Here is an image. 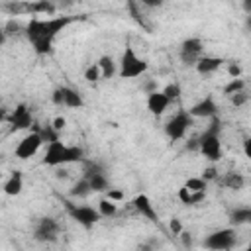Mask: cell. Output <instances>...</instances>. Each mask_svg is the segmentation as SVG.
<instances>
[{"label":"cell","instance_id":"cell-1","mask_svg":"<svg viewBox=\"0 0 251 251\" xmlns=\"http://www.w3.org/2000/svg\"><path fill=\"white\" fill-rule=\"evenodd\" d=\"M75 20H82V18H75V16H53L47 20L31 18L25 25V37L37 55H47L51 53L57 35Z\"/></svg>","mask_w":251,"mask_h":251},{"label":"cell","instance_id":"cell-2","mask_svg":"<svg viewBox=\"0 0 251 251\" xmlns=\"http://www.w3.org/2000/svg\"><path fill=\"white\" fill-rule=\"evenodd\" d=\"M84 151L82 147L78 145H67L63 143L61 139L59 141H53V143H47V149H45V155H43V165L47 167H67L71 163H84Z\"/></svg>","mask_w":251,"mask_h":251},{"label":"cell","instance_id":"cell-3","mask_svg":"<svg viewBox=\"0 0 251 251\" xmlns=\"http://www.w3.org/2000/svg\"><path fill=\"white\" fill-rule=\"evenodd\" d=\"M198 151L210 163H218L222 159V155H224V149H222V122H220L218 116L212 118L210 126L198 137Z\"/></svg>","mask_w":251,"mask_h":251},{"label":"cell","instance_id":"cell-4","mask_svg":"<svg viewBox=\"0 0 251 251\" xmlns=\"http://www.w3.org/2000/svg\"><path fill=\"white\" fill-rule=\"evenodd\" d=\"M118 65H120V69H118L120 78H137V76L145 75L147 69H149L147 61L141 59L131 45H126V49H124L122 59H120Z\"/></svg>","mask_w":251,"mask_h":251},{"label":"cell","instance_id":"cell-5","mask_svg":"<svg viewBox=\"0 0 251 251\" xmlns=\"http://www.w3.org/2000/svg\"><path fill=\"white\" fill-rule=\"evenodd\" d=\"M63 206H65L67 214H69V216H71L78 226H82L84 229L94 227V226L102 220V216H100L98 208H94V206L78 204V202H73V200H67V198H63Z\"/></svg>","mask_w":251,"mask_h":251},{"label":"cell","instance_id":"cell-6","mask_svg":"<svg viewBox=\"0 0 251 251\" xmlns=\"http://www.w3.org/2000/svg\"><path fill=\"white\" fill-rule=\"evenodd\" d=\"M235 245H237V233H235V227L231 226L216 229L204 237V247L210 251H229Z\"/></svg>","mask_w":251,"mask_h":251},{"label":"cell","instance_id":"cell-7","mask_svg":"<svg viewBox=\"0 0 251 251\" xmlns=\"http://www.w3.org/2000/svg\"><path fill=\"white\" fill-rule=\"evenodd\" d=\"M61 235V226L55 218L51 216H43L35 222L33 227V239L39 243H55Z\"/></svg>","mask_w":251,"mask_h":251},{"label":"cell","instance_id":"cell-8","mask_svg":"<svg viewBox=\"0 0 251 251\" xmlns=\"http://www.w3.org/2000/svg\"><path fill=\"white\" fill-rule=\"evenodd\" d=\"M192 126V116L188 110H178L167 124H165V133L171 141H178L186 135L188 127Z\"/></svg>","mask_w":251,"mask_h":251},{"label":"cell","instance_id":"cell-9","mask_svg":"<svg viewBox=\"0 0 251 251\" xmlns=\"http://www.w3.org/2000/svg\"><path fill=\"white\" fill-rule=\"evenodd\" d=\"M88 182L92 192H108L110 190V180L108 175L104 171V167H100L94 161H84V175H82Z\"/></svg>","mask_w":251,"mask_h":251},{"label":"cell","instance_id":"cell-10","mask_svg":"<svg viewBox=\"0 0 251 251\" xmlns=\"http://www.w3.org/2000/svg\"><path fill=\"white\" fill-rule=\"evenodd\" d=\"M204 55V41L200 37H188L180 43L178 49V57L182 61V65L186 67H196V63L200 61V57Z\"/></svg>","mask_w":251,"mask_h":251},{"label":"cell","instance_id":"cell-11","mask_svg":"<svg viewBox=\"0 0 251 251\" xmlns=\"http://www.w3.org/2000/svg\"><path fill=\"white\" fill-rule=\"evenodd\" d=\"M43 143H45V141H43V137H41L39 131H29V133H25V135L20 139V143L16 145L14 155H16L18 159H22V161H27V159H31V157L37 155V151L41 149Z\"/></svg>","mask_w":251,"mask_h":251},{"label":"cell","instance_id":"cell-12","mask_svg":"<svg viewBox=\"0 0 251 251\" xmlns=\"http://www.w3.org/2000/svg\"><path fill=\"white\" fill-rule=\"evenodd\" d=\"M51 100L55 106H63V108H82L84 106V98L73 86H57L51 94Z\"/></svg>","mask_w":251,"mask_h":251},{"label":"cell","instance_id":"cell-13","mask_svg":"<svg viewBox=\"0 0 251 251\" xmlns=\"http://www.w3.org/2000/svg\"><path fill=\"white\" fill-rule=\"evenodd\" d=\"M6 122L10 124V129L12 131H24V129H29L33 126V116H31V110L27 108V104H18L10 116L6 118Z\"/></svg>","mask_w":251,"mask_h":251},{"label":"cell","instance_id":"cell-14","mask_svg":"<svg viewBox=\"0 0 251 251\" xmlns=\"http://www.w3.org/2000/svg\"><path fill=\"white\" fill-rule=\"evenodd\" d=\"M190 116L192 118H216L218 116V104L212 96H204L202 100H198L190 110Z\"/></svg>","mask_w":251,"mask_h":251},{"label":"cell","instance_id":"cell-15","mask_svg":"<svg viewBox=\"0 0 251 251\" xmlns=\"http://www.w3.org/2000/svg\"><path fill=\"white\" fill-rule=\"evenodd\" d=\"M131 204H133L137 214H141L143 218H147L153 224H159V214H157V210H155V206H153V202L147 194H137Z\"/></svg>","mask_w":251,"mask_h":251},{"label":"cell","instance_id":"cell-16","mask_svg":"<svg viewBox=\"0 0 251 251\" xmlns=\"http://www.w3.org/2000/svg\"><path fill=\"white\" fill-rule=\"evenodd\" d=\"M222 65H224V59H222V57L202 55L194 69L198 71V75H202V76H210V75H214L216 71H220V67H222Z\"/></svg>","mask_w":251,"mask_h":251},{"label":"cell","instance_id":"cell-17","mask_svg":"<svg viewBox=\"0 0 251 251\" xmlns=\"http://www.w3.org/2000/svg\"><path fill=\"white\" fill-rule=\"evenodd\" d=\"M169 106H171V100L163 94V90H157V92L147 94V110H149L153 116L165 114V110H167Z\"/></svg>","mask_w":251,"mask_h":251},{"label":"cell","instance_id":"cell-18","mask_svg":"<svg viewBox=\"0 0 251 251\" xmlns=\"http://www.w3.org/2000/svg\"><path fill=\"white\" fill-rule=\"evenodd\" d=\"M57 6L49 0H37V2H25V14L31 16H53Z\"/></svg>","mask_w":251,"mask_h":251},{"label":"cell","instance_id":"cell-19","mask_svg":"<svg viewBox=\"0 0 251 251\" xmlns=\"http://www.w3.org/2000/svg\"><path fill=\"white\" fill-rule=\"evenodd\" d=\"M229 226L239 227V226H251V206H237L229 212Z\"/></svg>","mask_w":251,"mask_h":251},{"label":"cell","instance_id":"cell-20","mask_svg":"<svg viewBox=\"0 0 251 251\" xmlns=\"http://www.w3.org/2000/svg\"><path fill=\"white\" fill-rule=\"evenodd\" d=\"M24 190V175L22 171H12L10 176L4 180V192L8 196H18Z\"/></svg>","mask_w":251,"mask_h":251},{"label":"cell","instance_id":"cell-21","mask_svg":"<svg viewBox=\"0 0 251 251\" xmlns=\"http://www.w3.org/2000/svg\"><path fill=\"white\" fill-rule=\"evenodd\" d=\"M92 194V188H90V182L84 178V176H80L73 186H71V190H69V196L73 198V200H84V198H88Z\"/></svg>","mask_w":251,"mask_h":251},{"label":"cell","instance_id":"cell-22","mask_svg":"<svg viewBox=\"0 0 251 251\" xmlns=\"http://www.w3.org/2000/svg\"><path fill=\"white\" fill-rule=\"evenodd\" d=\"M204 198H206V192H194V190H188L186 186L178 188V200L186 206H198Z\"/></svg>","mask_w":251,"mask_h":251},{"label":"cell","instance_id":"cell-23","mask_svg":"<svg viewBox=\"0 0 251 251\" xmlns=\"http://www.w3.org/2000/svg\"><path fill=\"white\" fill-rule=\"evenodd\" d=\"M220 180H222V184H224L227 190H241V188L245 186V176H243L241 173H235V171L226 173Z\"/></svg>","mask_w":251,"mask_h":251},{"label":"cell","instance_id":"cell-24","mask_svg":"<svg viewBox=\"0 0 251 251\" xmlns=\"http://www.w3.org/2000/svg\"><path fill=\"white\" fill-rule=\"evenodd\" d=\"M98 67H100V71H102V78H112L114 75H118V63L110 57V55H102L98 61Z\"/></svg>","mask_w":251,"mask_h":251},{"label":"cell","instance_id":"cell-25","mask_svg":"<svg viewBox=\"0 0 251 251\" xmlns=\"http://www.w3.org/2000/svg\"><path fill=\"white\" fill-rule=\"evenodd\" d=\"M141 8H143V6H141V4H137V2H127V10L131 12L133 20H135V22H137L141 27H145V29L149 31V29H151V24L145 20V14L141 12Z\"/></svg>","mask_w":251,"mask_h":251},{"label":"cell","instance_id":"cell-26","mask_svg":"<svg viewBox=\"0 0 251 251\" xmlns=\"http://www.w3.org/2000/svg\"><path fill=\"white\" fill-rule=\"evenodd\" d=\"M96 208H98V212H100L102 218H114L118 214V202H114L110 198H102Z\"/></svg>","mask_w":251,"mask_h":251},{"label":"cell","instance_id":"cell-27","mask_svg":"<svg viewBox=\"0 0 251 251\" xmlns=\"http://www.w3.org/2000/svg\"><path fill=\"white\" fill-rule=\"evenodd\" d=\"M0 31H2L6 37H14V35H20V33L25 35V25H22V24L16 22V20H8V22L2 25Z\"/></svg>","mask_w":251,"mask_h":251},{"label":"cell","instance_id":"cell-28","mask_svg":"<svg viewBox=\"0 0 251 251\" xmlns=\"http://www.w3.org/2000/svg\"><path fill=\"white\" fill-rule=\"evenodd\" d=\"M0 10L6 12L8 16H20L25 14V2H2Z\"/></svg>","mask_w":251,"mask_h":251},{"label":"cell","instance_id":"cell-29","mask_svg":"<svg viewBox=\"0 0 251 251\" xmlns=\"http://www.w3.org/2000/svg\"><path fill=\"white\" fill-rule=\"evenodd\" d=\"M245 90V80L243 78H229V82L224 86V94L229 98L237 92H243Z\"/></svg>","mask_w":251,"mask_h":251},{"label":"cell","instance_id":"cell-30","mask_svg":"<svg viewBox=\"0 0 251 251\" xmlns=\"http://www.w3.org/2000/svg\"><path fill=\"white\" fill-rule=\"evenodd\" d=\"M182 186H186L188 190H194V192H206L208 182L202 176H190V178H186V182Z\"/></svg>","mask_w":251,"mask_h":251},{"label":"cell","instance_id":"cell-31","mask_svg":"<svg viewBox=\"0 0 251 251\" xmlns=\"http://www.w3.org/2000/svg\"><path fill=\"white\" fill-rule=\"evenodd\" d=\"M84 78H86L88 82H98V80H102V71H100L98 63H92V65H88V67L84 69Z\"/></svg>","mask_w":251,"mask_h":251},{"label":"cell","instance_id":"cell-32","mask_svg":"<svg viewBox=\"0 0 251 251\" xmlns=\"http://www.w3.org/2000/svg\"><path fill=\"white\" fill-rule=\"evenodd\" d=\"M163 94L171 100V102H175V100H178L180 98V94H182V90H180V84L178 82H169L165 88H163Z\"/></svg>","mask_w":251,"mask_h":251},{"label":"cell","instance_id":"cell-33","mask_svg":"<svg viewBox=\"0 0 251 251\" xmlns=\"http://www.w3.org/2000/svg\"><path fill=\"white\" fill-rule=\"evenodd\" d=\"M249 96H251V94H247V92L243 90V92H237V94H233V96H229V102H231V106H235V108H239V106H245V104H247V100H249Z\"/></svg>","mask_w":251,"mask_h":251},{"label":"cell","instance_id":"cell-34","mask_svg":"<svg viewBox=\"0 0 251 251\" xmlns=\"http://www.w3.org/2000/svg\"><path fill=\"white\" fill-rule=\"evenodd\" d=\"M157 247H159V241L155 243V239H147V241H141L135 247V251H157Z\"/></svg>","mask_w":251,"mask_h":251},{"label":"cell","instance_id":"cell-35","mask_svg":"<svg viewBox=\"0 0 251 251\" xmlns=\"http://www.w3.org/2000/svg\"><path fill=\"white\" fill-rule=\"evenodd\" d=\"M227 75H229L231 78H241V65H239L237 61L229 63V65H227Z\"/></svg>","mask_w":251,"mask_h":251},{"label":"cell","instance_id":"cell-36","mask_svg":"<svg viewBox=\"0 0 251 251\" xmlns=\"http://www.w3.org/2000/svg\"><path fill=\"white\" fill-rule=\"evenodd\" d=\"M51 126H53V129H55V131H59V133H61V131L67 127V120H65L63 116H57V118H53Z\"/></svg>","mask_w":251,"mask_h":251},{"label":"cell","instance_id":"cell-37","mask_svg":"<svg viewBox=\"0 0 251 251\" xmlns=\"http://www.w3.org/2000/svg\"><path fill=\"white\" fill-rule=\"evenodd\" d=\"M106 198H110V200H114V202H120V200H124V192L118 190V188H110V190L106 192Z\"/></svg>","mask_w":251,"mask_h":251},{"label":"cell","instance_id":"cell-38","mask_svg":"<svg viewBox=\"0 0 251 251\" xmlns=\"http://www.w3.org/2000/svg\"><path fill=\"white\" fill-rule=\"evenodd\" d=\"M169 226H171V231H173L175 235H180V233H182V224H180V220H176V218H173Z\"/></svg>","mask_w":251,"mask_h":251},{"label":"cell","instance_id":"cell-39","mask_svg":"<svg viewBox=\"0 0 251 251\" xmlns=\"http://www.w3.org/2000/svg\"><path fill=\"white\" fill-rule=\"evenodd\" d=\"M202 178H204L206 182H210V180H216V178H218V173H216V169H214V167L206 169V171H204V175H202Z\"/></svg>","mask_w":251,"mask_h":251},{"label":"cell","instance_id":"cell-40","mask_svg":"<svg viewBox=\"0 0 251 251\" xmlns=\"http://www.w3.org/2000/svg\"><path fill=\"white\" fill-rule=\"evenodd\" d=\"M243 153H245V157L251 161V135L243 141Z\"/></svg>","mask_w":251,"mask_h":251},{"label":"cell","instance_id":"cell-41","mask_svg":"<svg viewBox=\"0 0 251 251\" xmlns=\"http://www.w3.org/2000/svg\"><path fill=\"white\" fill-rule=\"evenodd\" d=\"M178 237L182 239V245H184V247H190V245H192V235H190V233H186V231H182V233H180Z\"/></svg>","mask_w":251,"mask_h":251},{"label":"cell","instance_id":"cell-42","mask_svg":"<svg viewBox=\"0 0 251 251\" xmlns=\"http://www.w3.org/2000/svg\"><path fill=\"white\" fill-rule=\"evenodd\" d=\"M143 90H145L147 94H151V92H157V82H155V80H149V82H145Z\"/></svg>","mask_w":251,"mask_h":251},{"label":"cell","instance_id":"cell-43","mask_svg":"<svg viewBox=\"0 0 251 251\" xmlns=\"http://www.w3.org/2000/svg\"><path fill=\"white\" fill-rule=\"evenodd\" d=\"M55 176H57V178H63V180H65V178H69V171H67L65 167H59V169L55 171Z\"/></svg>","mask_w":251,"mask_h":251},{"label":"cell","instance_id":"cell-44","mask_svg":"<svg viewBox=\"0 0 251 251\" xmlns=\"http://www.w3.org/2000/svg\"><path fill=\"white\" fill-rule=\"evenodd\" d=\"M245 27L251 29V16H245Z\"/></svg>","mask_w":251,"mask_h":251},{"label":"cell","instance_id":"cell-45","mask_svg":"<svg viewBox=\"0 0 251 251\" xmlns=\"http://www.w3.org/2000/svg\"><path fill=\"white\" fill-rule=\"evenodd\" d=\"M243 251H251V241H249V243H247V247H245V249H243Z\"/></svg>","mask_w":251,"mask_h":251}]
</instances>
